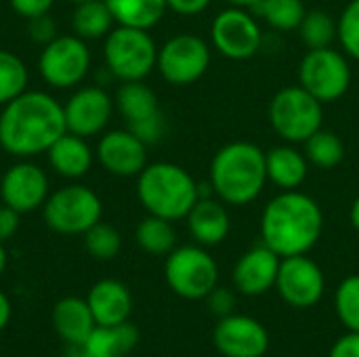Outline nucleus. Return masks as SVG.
Masks as SVG:
<instances>
[{"label": "nucleus", "instance_id": "1", "mask_svg": "<svg viewBox=\"0 0 359 357\" xmlns=\"http://www.w3.org/2000/svg\"><path fill=\"white\" fill-rule=\"evenodd\" d=\"M67 133L63 105L42 90H23L0 114V145L17 158L48 151Z\"/></svg>", "mask_w": 359, "mask_h": 357}, {"label": "nucleus", "instance_id": "2", "mask_svg": "<svg viewBox=\"0 0 359 357\" xmlns=\"http://www.w3.org/2000/svg\"><path fill=\"white\" fill-rule=\"evenodd\" d=\"M324 231V213L316 198L286 189L271 198L261 215V238L278 257L307 255Z\"/></svg>", "mask_w": 359, "mask_h": 357}, {"label": "nucleus", "instance_id": "3", "mask_svg": "<svg viewBox=\"0 0 359 357\" xmlns=\"http://www.w3.org/2000/svg\"><path fill=\"white\" fill-rule=\"evenodd\" d=\"M212 194L227 206H246L255 202L267 183L265 151L250 141H231L223 145L210 162Z\"/></svg>", "mask_w": 359, "mask_h": 357}, {"label": "nucleus", "instance_id": "4", "mask_svg": "<svg viewBox=\"0 0 359 357\" xmlns=\"http://www.w3.org/2000/svg\"><path fill=\"white\" fill-rule=\"evenodd\" d=\"M137 198L156 217L179 221L189 215L200 198L196 179L179 164L154 162L137 177Z\"/></svg>", "mask_w": 359, "mask_h": 357}, {"label": "nucleus", "instance_id": "5", "mask_svg": "<svg viewBox=\"0 0 359 357\" xmlns=\"http://www.w3.org/2000/svg\"><path fill=\"white\" fill-rule=\"evenodd\" d=\"M105 69L120 82L145 80L158 63V46L149 29L118 25L105 36Z\"/></svg>", "mask_w": 359, "mask_h": 357}, {"label": "nucleus", "instance_id": "6", "mask_svg": "<svg viewBox=\"0 0 359 357\" xmlns=\"http://www.w3.org/2000/svg\"><path fill=\"white\" fill-rule=\"evenodd\" d=\"M324 103L301 84L280 88L269 103V124L286 143H305L322 128Z\"/></svg>", "mask_w": 359, "mask_h": 357}, {"label": "nucleus", "instance_id": "7", "mask_svg": "<svg viewBox=\"0 0 359 357\" xmlns=\"http://www.w3.org/2000/svg\"><path fill=\"white\" fill-rule=\"evenodd\" d=\"M166 284L175 295L187 301L206 299L219 282L217 261L202 246H179L166 255Z\"/></svg>", "mask_w": 359, "mask_h": 357}, {"label": "nucleus", "instance_id": "8", "mask_svg": "<svg viewBox=\"0 0 359 357\" xmlns=\"http://www.w3.org/2000/svg\"><path fill=\"white\" fill-rule=\"evenodd\" d=\"M46 225L63 236H82L101 221V198L86 185H67L50 194L44 202Z\"/></svg>", "mask_w": 359, "mask_h": 357}, {"label": "nucleus", "instance_id": "9", "mask_svg": "<svg viewBox=\"0 0 359 357\" xmlns=\"http://www.w3.org/2000/svg\"><path fill=\"white\" fill-rule=\"evenodd\" d=\"M299 84L322 103L339 101L351 86L347 55L332 46L307 50L299 65Z\"/></svg>", "mask_w": 359, "mask_h": 357}, {"label": "nucleus", "instance_id": "10", "mask_svg": "<svg viewBox=\"0 0 359 357\" xmlns=\"http://www.w3.org/2000/svg\"><path fill=\"white\" fill-rule=\"evenodd\" d=\"M210 65V46L196 34H177L158 48L160 76L175 86H187L200 80Z\"/></svg>", "mask_w": 359, "mask_h": 357}, {"label": "nucleus", "instance_id": "11", "mask_svg": "<svg viewBox=\"0 0 359 357\" xmlns=\"http://www.w3.org/2000/svg\"><path fill=\"white\" fill-rule=\"evenodd\" d=\"M38 69L42 80L53 88L78 86L90 69V50L80 36H57L44 44Z\"/></svg>", "mask_w": 359, "mask_h": 357}, {"label": "nucleus", "instance_id": "12", "mask_svg": "<svg viewBox=\"0 0 359 357\" xmlns=\"http://www.w3.org/2000/svg\"><path fill=\"white\" fill-rule=\"evenodd\" d=\"M210 42L223 57L246 61L259 53L263 32L255 13L240 6H227L212 19Z\"/></svg>", "mask_w": 359, "mask_h": 357}, {"label": "nucleus", "instance_id": "13", "mask_svg": "<svg viewBox=\"0 0 359 357\" xmlns=\"http://www.w3.org/2000/svg\"><path fill=\"white\" fill-rule=\"evenodd\" d=\"M116 107L126 120L128 130L145 145H154L164 137L166 118L160 109L156 93L143 80L122 82L116 93Z\"/></svg>", "mask_w": 359, "mask_h": 357}, {"label": "nucleus", "instance_id": "14", "mask_svg": "<svg viewBox=\"0 0 359 357\" xmlns=\"http://www.w3.org/2000/svg\"><path fill=\"white\" fill-rule=\"evenodd\" d=\"M276 288L288 305L299 309L313 307L324 297V288H326L324 271L307 255L284 257L280 261Z\"/></svg>", "mask_w": 359, "mask_h": 357}, {"label": "nucleus", "instance_id": "15", "mask_svg": "<svg viewBox=\"0 0 359 357\" xmlns=\"http://www.w3.org/2000/svg\"><path fill=\"white\" fill-rule=\"evenodd\" d=\"M63 112L67 133L86 139L99 135L109 124L114 114V99L101 86H82L67 99Z\"/></svg>", "mask_w": 359, "mask_h": 357}, {"label": "nucleus", "instance_id": "16", "mask_svg": "<svg viewBox=\"0 0 359 357\" xmlns=\"http://www.w3.org/2000/svg\"><path fill=\"white\" fill-rule=\"evenodd\" d=\"M215 347L225 357H263L269 349L267 328L248 316H227L221 318L215 335Z\"/></svg>", "mask_w": 359, "mask_h": 357}, {"label": "nucleus", "instance_id": "17", "mask_svg": "<svg viewBox=\"0 0 359 357\" xmlns=\"http://www.w3.org/2000/svg\"><path fill=\"white\" fill-rule=\"evenodd\" d=\"M0 196L2 204L11 206L19 215L32 213L44 206L48 198V177L38 164L17 162L2 175Z\"/></svg>", "mask_w": 359, "mask_h": 357}, {"label": "nucleus", "instance_id": "18", "mask_svg": "<svg viewBox=\"0 0 359 357\" xmlns=\"http://www.w3.org/2000/svg\"><path fill=\"white\" fill-rule=\"evenodd\" d=\"M101 166L116 177H139L147 166V145L128 128L109 130L99 139Z\"/></svg>", "mask_w": 359, "mask_h": 357}, {"label": "nucleus", "instance_id": "19", "mask_svg": "<svg viewBox=\"0 0 359 357\" xmlns=\"http://www.w3.org/2000/svg\"><path fill=\"white\" fill-rule=\"evenodd\" d=\"M280 261L282 257H278L263 242L252 246L248 252H244L238 259L233 267V284L238 292L246 297H259L269 292L276 286Z\"/></svg>", "mask_w": 359, "mask_h": 357}, {"label": "nucleus", "instance_id": "20", "mask_svg": "<svg viewBox=\"0 0 359 357\" xmlns=\"http://www.w3.org/2000/svg\"><path fill=\"white\" fill-rule=\"evenodd\" d=\"M187 219V229L191 238L200 246H217L221 244L231 227L229 213L225 208V202L219 198H198L194 208L189 210Z\"/></svg>", "mask_w": 359, "mask_h": 357}, {"label": "nucleus", "instance_id": "21", "mask_svg": "<svg viewBox=\"0 0 359 357\" xmlns=\"http://www.w3.org/2000/svg\"><path fill=\"white\" fill-rule=\"evenodd\" d=\"M86 303L93 311V318L97 326H116L122 322H128V316L133 311V297L130 290L118 282V280H99L88 297Z\"/></svg>", "mask_w": 359, "mask_h": 357}, {"label": "nucleus", "instance_id": "22", "mask_svg": "<svg viewBox=\"0 0 359 357\" xmlns=\"http://www.w3.org/2000/svg\"><path fill=\"white\" fill-rule=\"evenodd\" d=\"M267 181L278 185L282 191L299 189L309 175V160L305 151H299L294 143L276 145L265 151Z\"/></svg>", "mask_w": 359, "mask_h": 357}, {"label": "nucleus", "instance_id": "23", "mask_svg": "<svg viewBox=\"0 0 359 357\" xmlns=\"http://www.w3.org/2000/svg\"><path fill=\"white\" fill-rule=\"evenodd\" d=\"M53 326L61 341H65L67 345H78L93 335L97 322L86 299L65 297L53 309Z\"/></svg>", "mask_w": 359, "mask_h": 357}, {"label": "nucleus", "instance_id": "24", "mask_svg": "<svg viewBox=\"0 0 359 357\" xmlns=\"http://www.w3.org/2000/svg\"><path fill=\"white\" fill-rule=\"evenodd\" d=\"M48 162L57 175L65 179H80L90 170L93 151L84 137L65 133L48 147Z\"/></svg>", "mask_w": 359, "mask_h": 357}, {"label": "nucleus", "instance_id": "25", "mask_svg": "<svg viewBox=\"0 0 359 357\" xmlns=\"http://www.w3.org/2000/svg\"><path fill=\"white\" fill-rule=\"evenodd\" d=\"M116 23L126 27L151 29L168 8L166 0H105Z\"/></svg>", "mask_w": 359, "mask_h": 357}, {"label": "nucleus", "instance_id": "26", "mask_svg": "<svg viewBox=\"0 0 359 357\" xmlns=\"http://www.w3.org/2000/svg\"><path fill=\"white\" fill-rule=\"evenodd\" d=\"M114 15L105 0H86L78 2L72 15L74 34L82 40H97L105 38L114 29Z\"/></svg>", "mask_w": 359, "mask_h": 357}, {"label": "nucleus", "instance_id": "27", "mask_svg": "<svg viewBox=\"0 0 359 357\" xmlns=\"http://www.w3.org/2000/svg\"><path fill=\"white\" fill-rule=\"evenodd\" d=\"M135 238L141 250L154 257L170 255L177 248V231L172 227V221L147 215L135 229Z\"/></svg>", "mask_w": 359, "mask_h": 357}, {"label": "nucleus", "instance_id": "28", "mask_svg": "<svg viewBox=\"0 0 359 357\" xmlns=\"http://www.w3.org/2000/svg\"><path fill=\"white\" fill-rule=\"evenodd\" d=\"M252 11L269 27H273L278 32L299 29L303 17L307 15L303 0H261Z\"/></svg>", "mask_w": 359, "mask_h": 357}, {"label": "nucleus", "instance_id": "29", "mask_svg": "<svg viewBox=\"0 0 359 357\" xmlns=\"http://www.w3.org/2000/svg\"><path fill=\"white\" fill-rule=\"evenodd\" d=\"M305 156L309 164L330 170L345 160V145L334 130L320 128L305 141Z\"/></svg>", "mask_w": 359, "mask_h": 357}, {"label": "nucleus", "instance_id": "30", "mask_svg": "<svg viewBox=\"0 0 359 357\" xmlns=\"http://www.w3.org/2000/svg\"><path fill=\"white\" fill-rule=\"evenodd\" d=\"M299 34L307 50L332 46V42L339 38V19L326 11H307L299 25Z\"/></svg>", "mask_w": 359, "mask_h": 357}, {"label": "nucleus", "instance_id": "31", "mask_svg": "<svg viewBox=\"0 0 359 357\" xmlns=\"http://www.w3.org/2000/svg\"><path fill=\"white\" fill-rule=\"evenodd\" d=\"M27 67L25 63L11 50L0 48V105L4 107L8 101L27 90Z\"/></svg>", "mask_w": 359, "mask_h": 357}, {"label": "nucleus", "instance_id": "32", "mask_svg": "<svg viewBox=\"0 0 359 357\" xmlns=\"http://www.w3.org/2000/svg\"><path fill=\"white\" fill-rule=\"evenodd\" d=\"M84 246H86V250H88V255L93 259L109 261L120 252L122 238H120V231L114 225L99 221L84 234Z\"/></svg>", "mask_w": 359, "mask_h": 357}, {"label": "nucleus", "instance_id": "33", "mask_svg": "<svg viewBox=\"0 0 359 357\" xmlns=\"http://www.w3.org/2000/svg\"><path fill=\"white\" fill-rule=\"evenodd\" d=\"M334 309L349 332H359V276H349L339 284Z\"/></svg>", "mask_w": 359, "mask_h": 357}, {"label": "nucleus", "instance_id": "34", "mask_svg": "<svg viewBox=\"0 0 359 357\" xmlns=\"http://www.w3.org/2000/svg\"><path fill=\"white\" fill-rule=\"evenodd\" d=\"M339 40L347 57L359 61V0H351L339 17Z\"/></svg>", "mask_w": 359, "mask_h": 357}, {"label": "nucleus", "instance_id": "35", "mask_svg": "<svg viewBox=\"0 0 359 357\" xmlns=\"http://www.w3.org/2000/svg\"><path fill=\"white\" fill-rule=\"evenodd\" d=\"M27 34L32 40L40 42V44H48L50 40H55L59 34H57V23L53 21V17H48V13L44 15H38V17H32L27 19Z\"/></svg>", "mask_w": 359, "mask_h": 357}, {"label": "nucleus", "instance_id": "36", "mask_svg": "<svg viewBox=\"0 0 359 357\" xmlns=\"http://www.w3.org/2000/svg\"><path fill=\"white\" fill-rule=\"evenodd\" d=\"M206 303H208V309L221 320V318H227L233 314L236 309V297L231 290H225V288H215L208 297H206Z\"/></svg>", "mask_w": 359, "mask_h": 357}, {"label": "nucleus", "instance_id": "37", "mask_svg": "<svg viewBox=\"0 0 359 357\" xmlns=\"http://www.w3.org/2000/svg\"><path fill=\"white\" fill-rule=\"evenodd\" d=\"M13 11L25 19H32V17H38V15H44L50 11L53 2L55 0H8Z\"/></svg>", "mask_w": 359, "mask_h": 357}, {"label": "nucleus", "instance_id": "38", "mask_svg": "<svg viewBox=\"0 0 359 357\" xmlns=\"http://www.w3.org/2000/svg\"><path fill=\"white\" fill-rule=\"evenodd\" d=\"M17 229H19V213L2 204L0 206V242L11 240L17 234Z\"/></svg>", "mask_w": 359, "mask_h": 357}, {"label": "nucleus", "instance_id": "39", "mask_svg": "<svg viewBox=\"0 0 359 357\" xmlns=\"http://www.w3.org/2000/svg\"><path fill=\"white\" fill-rule=\"evenodd\" d=\"M328 357H359V332H347L345 337H341Z\"/></svg>", "mask_w": 359, "mask_h": 357}, {"label": "nucleus", "instance_id": "40", "mask_svg": "<svg viewBox=\"0 0 359 357\" xmlns=\"http://www.w3.org/2000/svg\"><path fill=\"white\" fill-rule=\"evenodd\" d=\"M212 0H166L168 8L179 15H198L208 8Z\"/></svg>", "mask_w": 359, "mask_h": 357}, {"label": "nucleus", "instance_id": "41", "mask_svg": "<svg viewBox=\"0 0 359 357\" xmlns=\"http://www.w3.org/2000/svg\"><path fill=\"white\" fill-rule=\"evenodd\" d=\"M11 314H13V307H11V301L8 297L0 290V332L6 328V324L11 322Z\"/></svg>", "mask_w": 359, "mask_h": 357}, {"label": "nucleus", "instance_id": "42", "mask_svg": "<svg viewBox=\"0 0 359 357\" xmlns=\"http://www.w3.org/2000/svg\"><path fill=\"white\" fill-rule=\"evenodd\" d=\"M349 221H351L353 229L359 231V196L353 200V204H351V208H349Z\"/></svg>", "mask_w": 359, "mask_h": 357}, {"label": "nucleus", "instance_id": "43", "mask_svg": "<svg viewBox=\"0 0 359 357\" xmlns=\"http://www.w3.org/2000/svg\"><path fill=\"white\" fill-rule=\"evenodd\" d=\"M229 6H240V8H248V11H252L261 0H225Z\"/></svg>", "mask_w": 359, "mask_h": 357}, {"label": "nucleus", "instance_id": "44", "mask_svg": "<svg viewBox=\"0 0 359 357\" xmlns=\"http://www.w3.org/2000/svg\"><path fill=\"white\" fill-rule=\"evenodd\" d=\"M4 267H6V250H4V246H2V242H0V276H2V271H4Z\"/></svg>", "mask_w": 359, "mask_h": 357}, {"label": "nucleus", "instance_id": "45", "mask_svg": "<svg viewBox=\"0 0 359 357\" xmlns=\"http://www.w3.org/2000/svg\"><path fill=\"white\" fill-rule=\"evenodd\" d=\"M72 2H76V4H78V2H86V0H72Z\"/></svg>", "mask_w": 359, "mask_h": 357}]
</instances>
